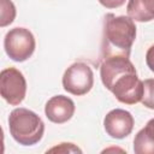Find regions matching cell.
<instances>
[{
  "instance_id": "8992f818",
  "label": "cell",
  "mask_w": 154,
  "mask_h": 154,
  "mask_svg": "<svg viewBox=\"0 0 154 154\" xmlns=\"http://www.w3.org/2000/svg\"><path fill=\"white\" fill-rule=\"evenodd\" d=\"M111 91L118 101L126 105H135L142 100L143 82L137 77L136 71L128 72L114 82Z\"/></svg>"
},
{
  "instance_id": "6da1fadb",
  "label": "cell",
  "mask_w": 154,
  "mask_h": 154,
  "mask_svg": "<svg viewBox=\"0 0 154 154\" xmlns=\"http://www.w3.org/2000/svg\"><path fill=\"white\" fill-rule=\"evenodd\" d=\"M136 38V25L130 17L108 13L103 22L102 58L122 55L128 57Z\"/></svg>"
},
{
  "instance_id": "30bf717a",
  "label": "cell",
  "mask_w": 154,
  "mask_h": 154,
  "mask_svg": "<svg viewBox=\"0 0 154 154\" xmlns=\"http://www.w3.org/2000/svg\"><path fill=\"white\" fill-rule=\"evenodd\" d=\"M134 152L136 154H154V118L136 134Z\"/></svg>"
},
{
  "instance_id": "5bb4252c",
  "label": "cell",
  "mask_w": 154,
  "mask_h": 154,
  "mask_svg": "<svg viewBox=\"0 0 154 154\" xmlns=\"http://www.w3.org/2000/svg\"><path fill=\"white\" fill-rule=\"evenodd\" d=\"M78 152V153H82V150L73 146V143H60V147H54L52 149H49L48 152Z\"/></svg>"
},
{
  "instance_id": "277c9868",
  "label": "cell",
  "mask_w": 154,
  "mask_h": 154,
  "mask_svg": "<svg viewBox=\"0 0 154 154\" xmlns=\"http://www.w3.org/2000/svg\"><path fill=\"white\" fill-rule=\"evenodd\" d=\"M94 73L89 65L84 63H75L66 69L63 76L64 89L72 95H84L93 88Z\"/></svg>"
},
{
  "instance_id": "7c38bea8",
  "label": "cell",
  "mask_w": 154,
  "mask_h": 154,
  "mask_svg": "<svg viewBox=\"0 0 154 154\" xmlns=\"http://www.w3.org/2000/svg\"><path fill=\"white\" fill-rule=\"evenodd\" d=\"M0 26L11 24L16 18V7L11 0H0Z\"/></svg>"
},
{
  "instance_id": "9a60e30c",
  "label": "cell",
  "mask_w": 154,
  "mask_h": 154,
  "mask_svg": "<svg viewBox=\"0 0 154 154\" xmlns=\"http://www.w3.org/2000/svg\"><path fill=\"white\" fill-rule=\"evenodd\" d=\"M126 0H99V2L106 8H117L125 4Z\"/></svg>"
},
{
  "instance_id": "3957f363",
  "label": "cell",
  "mask_w": 154,
  "mask_h": 154,
  "mask_svg": "<svg viewBox=\"0 0 154 154\" xmlns=\"http://www.w3.org/2000/svg\"><path fill=\"white\" fill-rule=\"evenodd\" d=\"M35 37L29 29L13 28L11 29L4 40V47L6 54L14 61H25L35 51Z\"/></svg>"
},
{
  "instance_id": "5b68a950",
  "label": "cell",
  "mask_w": 154,
  "mask_h": 154,
  "mask_svg": "<svg viewBox=\"0 0 154 154\" xmlns=\"http://www.w3.org/2000/svg\"><path fill=\"white\" fill-rule=\"evenodd\" d=\"M0 93L10 105H19L26 94V81L16 67H8L0 73Z\"/></svg>"
},
{
  "instance_id": "8fae6325",
  "label": "cell",
  "mask_w": 154,
  "mask_h": 154,
  "mask_svg": "<svg viewBox=\"0 0 154 154\" xmlns=\"http://www.w3.org/2000/svg\"><path fill=\"white\" fill-rule=\"evenodd\" d=\"M128 16L136 22H149L154 19V0H129Z\"/></svg>"
},
{
  "instance_id": "52a82bcc",
  "label": "cell",
  "mask_w": 154,
  "mask_h": 154,
  "mask_svg": "<svg viewBox=\"0 0 154 154\" xmlns=\"http://www.w3.org/2000/svg\"><path fill=\"white\" fill-rule=\"evenodd\" d=\"M136 71L134 64L128 57L114 55L105 58L100 66V76L103 85L111 91L114 82L124 73Z\"/></svg>"
},
{
  "instance_id": "9c48e42d",
  "label": "cell",
  "mask_w": 154,
  "mask_h": 154,
  "mask_svg": "<svg viewBox=\"0 0 154 154\" xmlns=\"http://www.w3.org/2000/svg\"><path fill=\"white\" fill-rule=\"evenodd\" d=\"M45 113L46 117L55 124L66 123L75 113V102L65 95H55L47 101Z\"/></svg>"
},
{
  "instance_id": "4fadbf2b",
  "label": "cell",
  "mask_w": 154,
  "mask_h": 154,
  "mask_svg": "<svg viewBox=\"0 0 154 154\" xmlns=\"http://www.w3.org/2000/svg\"><path fill=\"white\" fill-rule=\"evenodd\" d=\"M141 102L146 107L154 109V78H148L143 82V96Z\"/></svg>"
},
{
  "instance_id": "ba28073f",
  "label": "cell",
  "mask_w": 154,
  "mask_h": 154,
  "mask_svg": "<svg viewBox=\"0 0 154 154\" xmlns=\"http://www.w3.org/2000/svg\"><path fill=\"white\" fill-rule=\"evenodd\" d=\"M103 126L107 135L120 140L131 134L134 129V117L125 109L116 108L106 114L103 119Z\"/></svg>"
},
{
  "instance_id": "2e32d148",
  "label": "cell",
  "mask_w": 154,
  "mask_h": 154,
  "mask_svg": "<svg viewBox=\"0 0 154 154\" xmlns=\"http://www.w3.org/2000/svg\"><path fill=\"white\" fill-rule=\"evenodd\" d=\"M146 63L148 65V67L154 72V45L150 46L147 51V54H146Z\"/></svg>"
},
{
  "instance_id": "7a4b0ae2",
  "label": "cell",
  "mask_w": 154,
  "mask_h": 154,
  "mask_svg": "<svg viewBox=\"0 0 154 154\" xmlns=\"http://www.w3.org/2000/svg\"><path fill=\"white\" fill-rule=\"evenodd\" d=\"M11 136L23 146H32L41 141L45 132V123L32 111L19 107L13 109L8 117Z\"/></svg>"
}]
</instances>
